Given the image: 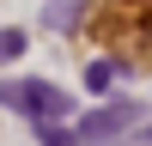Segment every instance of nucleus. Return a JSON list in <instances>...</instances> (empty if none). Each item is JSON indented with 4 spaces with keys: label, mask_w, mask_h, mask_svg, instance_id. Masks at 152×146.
Masks as SVG:
<instances>
[{
    "label": "nucleus",
    "mask_w": 152,
    "mask_h": 146,
    "mask_svg": "<svg viewBox=\"0 0 152 146\" xmlns=\"http://www.w3.org/2000/svg\"><path fill=\"white\" fill-rule=\"evenodd\" d=\"M0 104L24 110V116H37V122H61L73 110V97L61 91V85H49V79H0Z\"/></svg>",
    "instance_id": "obj_1"
},
{
    "label": "nucleus",
    "mask_w": 152,
    "mask_h": 146,
    "mask_svg": "<svg viewBox=\"0 0 152 146\" xmlns=\"http://www.w3.org/2000/svg\"><path fill=\"white\" fill-rule=\"evenodd\" d=\"M128 128H140V104H134V97H122V104L91 110V116L73 128V146H116Z\"/></svg>",
    "instance_id": "obj_2"
},
{
    "label": "nucleus",
    "mask_w": 152,
    "mask_h": 146,
    "mask_svg": "<svg viewBox=\"0 0 152 146\" xmlns=\"http://www.w3.org/2000/svg\"><path fill=\"white\" fill-rule=\"evenodd\" d=\"M97 36H110V43L146 36V49H152V0H104L97 6Z\"/></svg>",
    "instance_id": "obj_3"
},
{
    "label": "nucleus",
    "mask_w": 152,
    "mask_h": 146,
    "mask_svg": "<svg viewBox=\"0 0 152 146\" xmlns=\"http://www.w3.org/2000/svg\"><path fill=\"white\" fill-rule=\"evenodd\" d=\"M116 73H122V61H91V67H85V85H91V91H110Z\"/></svg>",
    "instance_id": "obj_4"
},
{
    "label": "nucleus",
    "mask_w": 152,
    "mask_h": 146,
    "mask_svg": "<svg viewBox=\"0 0 152 146\" xmlns=\"http://www.w3.org/2000/svg\"><path fill=\"white\" fill-rule=\"evenodd\" d=\"M79 18V0H49V31H67Z\"/></svg>",
    "instance_id": "obj_5"
},
{
    "label": "nucleus",
    "mask_w": 152,
    "mask_h": 146,
    "mask_svg": "<svg viewBox=\"0 0 152 146\" xmlns=\"http://www.w3.org/2000/svg\"><path fill=\"white\" fill-rule=\"evenodd\" d=\"M18 55H24V31H12V24H6V31H0V67L18 61Z\"/></svg>",
    "instance_id": "obj_6"
},
{
    "label": "nucleus",
    "mask_w": 152,
    "mask_h": 146,
    "mask_svg": "<svg viewBox=\"0 0 152 146\" xmlns=\"http://www.w3.org/2000/svg\"><path fill=\"white\" fill-rule=\"evenodd\" d=\"M37 140H43V146H73V128H61V122H37Z\"/></svg>",
    "instance_id": "obj_7"
},
{
    "label": "nucleus",
    "mask_w": 152,
    "mask_h": 146,
    "mask_svg": "<svg viewBox=\"0 0 152 146\" xmlns=\"http://www.w3.org/2000/svg\"><path fill=\"white\" fill-rule=\"evenodd\" d=\"M146 140H152V128H146Z\"/></svg>",
    "instance_id": "obj_8"
}]
</instances>
